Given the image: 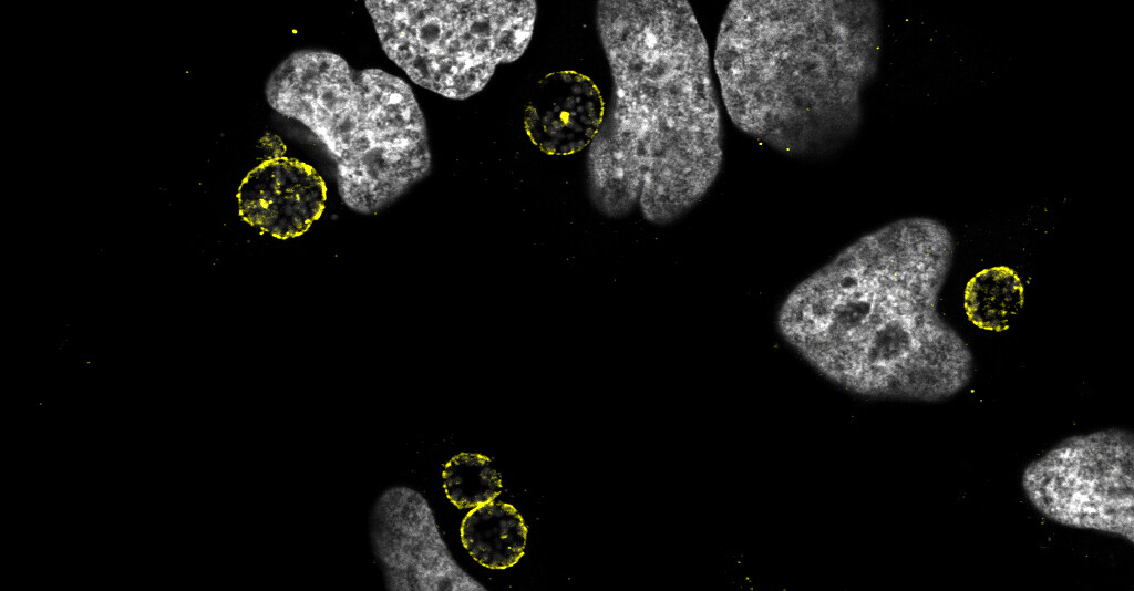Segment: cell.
Wrapping results in <instances>:
<instances>
[{
  "label": "cell",
  "instance_id": "cell-7",
  "mask_svg": "<svg viewBox=\"0 0 1134 591\" xmlns=\"http://www.w3.org/2000/svg\"><path fill=\"white\" fill-rule=\"evenodd\" d=\"M370 533L388 590L451 589V562L421 494L402 486L385 490L372 509Z\"/></svg>",
  "mask_w": 1134,
  "mask_h": 591
},
{
  "label": "cell",
  "instance_id": "cell-8",
  "mask_svg": "<svg viewBox=\"0 0 1134 591\" xmlns=\"http://www.w3.org/2000/svg\"><path fill=\"white\" fill-rule=\"evenodd\" d=\"M239 215L279 239L305 234L324 210L327 186L316 169L289 157L267 159L250 170L238 194Z\"/></svg>",
  "mask_w": 1134,
  "mask_h": 591
},
{
  "label": "cell",
  "instance_id": "cell-10",
  "mask_svg": "<svg viewBox=\"0 0 1134 591\" xmlns=\"http://www.w3.org/2000/svg\"><path fill=\"white\" fill-rule=\"evenodd\" d=\"M527 528L509 504L492 499L472 508L461 526L465 549L482 566L506 569L523 556Z\"/></svg>",
  "mask_w": 1134,
  "mask_h": 591
},
{
  "label": "cell",
  "instance_id": "cell-11",
  "mask_svg": "<svg viewBox=\"0 0 1134 591\" xmlns=\"http://www.w3.org/2000/svg\"><path fill=\"white\" fill-rule=\"evenodd\" d=\"M1023 302L1021 279L1007 266L980 270L965 288L963 305L968 319L988 331L1006 330Z\"/></svg>",
  "mask_w": 1134,
  "mask_h": 591
},
{
  "label": "cell",
  "instance_id": "cell-6",
  "mask_svg": "<svg viewBox=\"0 0 1134 591\" xmlns=\"http://www.w3.org/2000/svg\"><path fill=\"white\" fill-rule=\"evenodd\" d=\"M1022 487L1056 523L1134 542V435L1127 429L1063 439L1025 467Z\"/></svg>",
  "mask_w": 1134,
  "mask_h": 591
},
{
  "label": "cell",
  "instance_id": "cell-4",
  "mask_svg": "<svg viewBox=\"0 0 1134 591\" xmlns=\"http://www.w3.org/2000/svg\"><path fill=\"white\" fill-rule=\"evenodd\" d=\"M268 104L301 123L334 162L338 191L372 215L432 167L425 117L411 86L381 69L355 70L331 51L289 54L266 83Z\"/></svg>",
  "mask_w": 1134,
  "mask_h": 591
},
{
  "label": "cell",
  "instance_id": "cell-9",
  "mask_svg": "<svg viewBox=\"0 0 1134 591\" xmlns=\"http://www.w3.org/2000/svg\"><path fill=\"white\" fill-rule=\"evenodd\" d=\"M604 114L596 84L584 74L561 71L537 86L525 112V126L545 153L568 155L592 142Z\"/></svg>",
  "mask_w": 1134,
  "mask_h": 591
},
{
  "label": "cell",
  "instance_id": "cell-12",
  "mask_svg": "<svg viewBox=\"0 0 1134 591\" xmlns=\"http://www.w3.org/2000/svg\"><path fill=\"white\" fill-rule=\"evenodd\" d=\"M443 487L457 508H474L495 499L502 489L501 476L492 460L481 454L461 453L447 462Z\"/></svg>",
  "mask_w": 1134,
  "mask_h": 591
},
{
  "label": "cell",
  "instance_id": "cell-3",
  "mask_svg": "<svg viewBox=\"0 0 1134 591\" xmlns=\"http://www.w3.org/2000/svg\"><path fill=\"white\" fill-rule=\"evenodd\" d=\"M874 0H733L713 64L723 105L744 134L791 156L827 154L863 122L878 71Z\"/></svg>",
  "mask_w": 1134,
  "mask_h": 591
},
{
  "label": "cell",
  "instance_id": "cell-5",
  "mask_svg": "<svg viewBox=\"0 0 1134 591\" xmlns=\"http://www.w3.org/2000/svg\"><path fill=\"white\" fill-rule=\"evenodd\" d=\"M386 56L417 85L453 100L485 87L528 46L536 1L367 0Z\"/></svg>",
  "mask_w": 1134,
  "mask_h": 591
},
{
  "label": "cell",
  "instance_id": "cell-1",
  "mask_svg": "<svg viewBox=\"0 0 1134 591\" xmlns=\"http://www.w3.org/2000/svg\"><path fill=\"white\" fill-rule=\"evenodd\" d=\"M955 251L929 217L887 224L844 248L783 301L777 329L835 383L874 397L939 402L962 391L972 353L940 315Z\"/></svg>",
  "mask_w": 1134,
  "mask_h": 591
},
{
  "label": "cell",
  "instance_id": "cell-2",
  "mask_svg": "<svg viewBox=\"0 0 1134 591\" xmlns=\"http://www.w3.org/2000/svg\"><path fill=\"white\" fill-rule=\"evenodd\" d=\"M596 24L614 93L590 143L592 206L621 218L638 208L668 225L699 203L723 162L710 52L685 0H602Z\"/></svg>",
  "mask_w": 1134,
  "mask_h": 591
}]
</instances>
